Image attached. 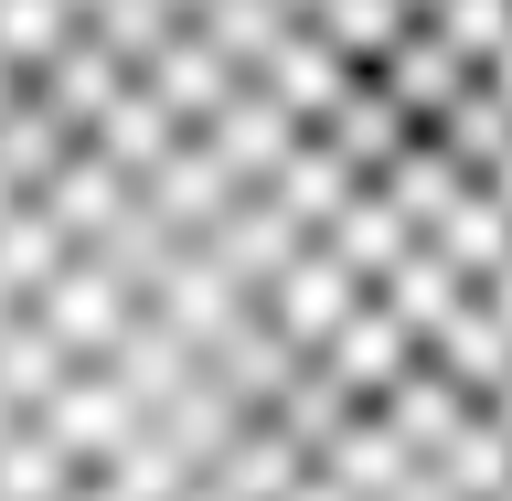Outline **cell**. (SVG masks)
<instances>
[{
  "instance_id": "obj_1",
  "label": "cell",
  "mask_w": 512,
  "mask_h": 501,
  "mask_svg": "<svg viewBox=\"0 0 512 501\" xmlns=\"http://www.w3.org/2000/svg\"><path fill=\"white\" fill-rule=\"evenodd\" d=\"M0 501H512V0H0Z\"/></svg>"
}]
</instances>
